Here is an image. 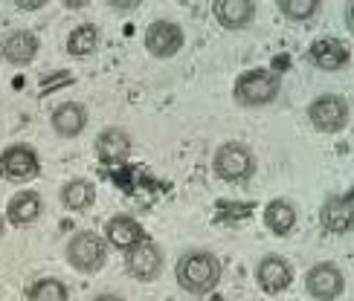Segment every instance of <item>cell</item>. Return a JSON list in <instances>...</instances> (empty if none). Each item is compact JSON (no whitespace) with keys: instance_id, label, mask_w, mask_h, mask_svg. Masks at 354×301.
<instances>
[{"instance_id":"obj_3","label":"cell","mask_w":354,"mask_h":301,"mask_svg":"<svg viewBox=\"0 0 354 301\" xmlns=\"http://www.w3.org/2000/svg\"><path fill=\"white\" fill-rule=\"evenodd\" d=\"M64 258L76 273L93 275L108 261V244H105V237L96 235V232H76L67 240Z\"/></svg>"},{"instance_id":"obj_14","label":"cell","mask_w":354,"mask_h":301,"mask_svg":"<svg viewBox=\"0 0 354 301\" xmlns=\"http://www.w3.org/2000/svg\"><path fill=\"white\" fill-rule=\"evenodd\" d=\"M319 223L331 235H346L351 229V191L331 194L319 208Z\"/></svg>"},{"instance_id":"obj_22","label":"cell","mask_w":354,"mask_h":301,"mask_svg":"<svg viewBox=\"0 0 354 301\" xmlns=\"http://www.w3.org/2000/svg\"><path fill=\"white\" fill-rule=\"evenodd\" d=\"M26 301H70V290L62 278L44 275L26 287Z\"/></svg>"},{"instance_id":"obj_15","label":"cell","mask_w":354,"mask_h":301,"mask_svg":"<svg viewBox=\"0 0 354 301\" xmlns=\"http://www.w3.org/2000/svg\"><path fill=\"white\" fill-rule=\"evenodd\" d=\"M44 212V200H41V194L38 191H18V194H12L9 203H6V220L12 226H32Z\"/></svg>"},{"instance_id":"obj_9","label":"cell","mask_w":354,"mask_h":301,"mask_svg":"<svg viewBox=\"0 0 354 301\" xmlns=\"http://www.w3.org/2000/svg\"><path fill=\"white\" fill-rule=\"evenodd\" d=\"M183 43H186V35L180 23H174L169 18H160L145 29V50L154 58H174L183 50Z\"/></svg>"},{"instance_id":"obj_7","label":"cell","mask_w":354,"mask_h":301,"mask_svg":"<svg viewBox=\"0 0 354 301\" xmlns=\"http://www.w3.org/2000/svg\"><path fill=\"white\" fill-rule=\"evenodd\" d=\"M346 290V275L337 264L319 261L305 273V293L317 301H337Z\"/></svg>"},{"instance_id":"obj_6","label":"cell","mask_w":354,"mask_h":301,"mask_svg":"<svg viewBox=\"0 0 354 301\" xmlns=\"http://www.w3.org/2000/svg\"><path fill=\"white\" fill-rule=\"evenodd\" d=\"M308 119H311V125L322 133H340V130H346L348 119H351V108L343 96L322 93L308 104Z\"/></svg>"},{"instance_id":"obj_13","label":"cell","mask_w":354,"mask_h":301,"mask_svg":"<svg viewBox=\"0 0 354 301\" xmlns=\"http://www.w3.org/2000/svg\"><path fill=\"white\" fill-rule=\"evenodd\" d=\"M50 128H53L55 137H62V139L82 137V130L87 128V108L79 101L58 104V108L53 110V116H50Z\"/></svg>"},{"instance_id":"obj_11","label":"cell","mask_w":354,"mask_h":301,"mask_svg":"<svg viewBox=\"0 0 354 301\" xmlns=\"http://www.w3.org/2000/svg\"><path fill=\"white\" fill-rule=\"evenodd\" d=\"M256 281L268 295L285 293L293 281V266L282 258V255H264V258L256 264Z\"/></svg>"},{"instance_id":"obj_2","label":"cell","mask_w":354,"mask_h":301,"mask_svg":"<svg viewBox=\"0 0 354 301\" xmlns=\"http://www.w3.org/2000/svg\"><path fill=\"white\" fill-rule=\"evenodd\" d=\"M279 90H282V79H279V72L256 67V70H247V72H241L239 79H235L232 96H235V101H239L241 108H264V104L276 101Z\"/></svg>"},{"instance_id":"obj_4","label":"cell","mask_w":354,"mask_h":301,"mask_svg":"<svg viewBox=\"0 0 354 301\" xmlns=\"http://www.w3.org/2000/svg\"><path fill=\"white\" fill-rule=\"evenodd\" d=\"M256 154L244 142H224L212 157V171L224 183H247L256 174Z\"/></svg>"},{"instance_id":"obj_12","label":"cell","mask_w":354,"mask_h":301,"mask_svg":"<svg viewBox=\"0 0 354 301\" xmlns=\"http://www.w3.org/2000/svg\"><path fill=\"white\" fill-rule=\"evenodd\" d=\"M38 50H41V41L35 32H29V29H15V32H9L0 41V55H3V61H9L12 67L32 64Z\"/></svg>"},{"instance_id":"obj_10","label":"cell","mask_w":354,"mask_h":301,"mask_svg":"<svg viewBox=\"0 0 354 301\" xmlns=\"http://www.w3.org/2000/svg\"><path fill=\"white\" fill-rule=\"evenodd\" d=\"M145 240H149V235H145L142 223L131 215H113L105 223V244L120 252H131L134 246L145 244Z\"/></svg>"},{"instance_id":"obj_25","label":"cell","mask_w":354,"mask_h":301,"mask_svg":"<svg viewBox=\"0 0 354 301\" xmlns=\"http://www.w3.org/2000/svg\"><path fill=\"white\" fill-rule=\"evenodd\" d=\"M140 0H111V9H137Z\"/></svg>"},{"instance_id":"obj_18","label":"cell","mask_w":354,"mask_h":301,"mask_svg":"<svg viewBox=\"0 0 354 301\" xmlns=\"http://www.w3.org/2000/svg\"><path fill=\"white\" fill-rule=\"evenodd\" d=\"M212 14L224 29H247L256 18V3L250 0H218Z\"/></svg>"},{"instance_id":"obj_1","label":"cell","mask_w":354,"mask_h":301,"mask_svg":"<svg viewBox=\"0 0 354 301\" xmlns=\"http://www.w3.org/2000/svg\"><path fill=\"white\" fill-rule=\"evenodd\" d=\"M221 275H224L221 258L209 249H189L177 258V266H174V278L180 284V290H186L189 295L212 293L221 284Z\"/></svg>"},{"instance_id":"obj_8","label":"cell","mask_w":354,"mask_h":301,"mask_svg":"<svg viewBox=\"0 0 354 301\" xmlns=\"http://www.w3.org/2000/svg\"><path fill=\"white\" fill-rule=\"evenodd\" d=\"M163 266H166V255L154 240H145V244L125 252V273L134 281H142V284L157 281L163 275Z\"/></svg>"},{"instance_id":"obj_26","label":"cell","mask_w":354,"mask_h":301,"mask_svg":"<svg viewBox=\"0 0 354 301\" xmlns=\"http://www.w3.org/2000/svg\"><path fill=\"white\" fill-rule=\"evenodd\" d=\"M93 301H125V298H122L120 293H99Z\"/></svg>"},{"instance_id":"obj_5","label":"cell","mask_w":354,"mask_h":301,"mask_svg":"<svg viewBox=\"0 0 354 301\" xmlns=\"http://www.w3.org/2000/svg\"><path fill=\"white\" fill-rule=\"evenodd\" d=\"M41 174V157L32 145L15 142L0 150V177L6 183H29Z\"/></svg>"},{"instance_id":"obj_27","label":"cell","mask_w":354,"mask_h":301,"mask_svg":"<svg viewBox=\"0 0 354 301\" xmlns=\"http://www.w3.org/2000/svg\"><path fill=\"white\" fill-rule=\"evenodd\" d=\"M3 232H6V217L0 215V237H3Z\"/></svg>"},{"instance_id":"obj_24","label":"cell","mask_w":354,"mask_h":301,"mask_svg":"<svg viewBox=\"0 0 354 301\" xmlns=\"http://www.w3.org/2000/svg\"><path fill=\"white\" fill-rule=\"evenodd\" d=\"M15 3H18V9H24V12H38V9H44L47 0H15Z\"/></svg>"},{"instance_id":"obj_21","label":"cell","mask_w":354,"mask_h":301,"mask_svg":"<svg viewBox=\"0 0 354 301\" xmlns=\"http://www.w3.org/2000/svg\"><path fill=\"white\" fill-rule=\"evenodd\" d=\"M67 55L73 58H87L99 50V26L96 23H79L73 32L67 35V43H64Z\"/></svg>"},{"instance_id":"obj_20","label":"cell","mask_w":354,"mask_h":301,"mask_svg":"<svg viewBox=\"0 0 354 301\" xmlns=\"http://www.w3.org/2000/svg\"><path fill=\"white\" fill-rule=\"evenodd\" d=\"M96 203V186L84 177H73L62 186V206L70 212H87Z\"/></svg>"},{"instance_id":"obj_19","label":"cell","mask_w":354,"mask_h":301,"mask_svg":"<svg viewBox=\"0 0 354 301\" xmlns=\"http://www.w3.org/2000/svg\"><path fill=\"white\" fill-rule=\"evenodd\" d=\"M297 220H299L297 206L288 203V200H270L264 206V226L279 237H285L297 229Z\"/></svg>"},{"instance_id":"obj_17","label":"cell","mask_w":354,"mask_h":301,"mask_svg":"<svg viewBox=\"0 0 354 301\" xmlns=\"http://www.w3.org/2000/svg\"><path fill=\"white\" fill-rule=\"evenodd\" d=\"M96 157L102 162H125L131 157V137L122 128H105L96 137Z\"/></svg>"},{"instance_id":"obj_23","label":"cell","mask_w":354,"mask_h":301,"mask_svg":"<svg viewBox=\"0 0 354 301\" xmlns=\"http://www.w3.org/2000/svg\"><path fill=\"white\" fill-rule=\"evenodd\" d=\"M279 12L288 21H311L319 12V3L317 0H279Z\"/></svg>"},{"instance_id":"obj_16","label":"cell","mask_w":354,"mask_h":301,"mask_svg":"<svg viewBox=\"0 0 354 301\" xmlns=\"http://www.w3.org/2000/svg\"><path fill=\"white\" fill-rule=\"evenodd\" d=\"M308 58L314 61V67L326 70V72H337V70H343L348 64V47L337 38H319V41L311 43Z\"/></svg>"}]
</instances>
